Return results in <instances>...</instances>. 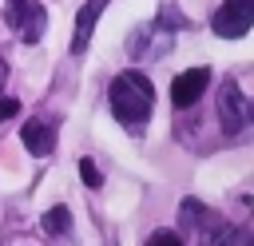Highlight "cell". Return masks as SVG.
<instances>
[{"mask_svg":"<svg viewBox=\"0 0 254 246\" xmlns=\"http://www.w3.org/2000/svg\"><path fill=\"white\" fill-rule=\"evenodd\" d=\"M20 143L28 147V155L44 159V155L56 151V127H52L48 119H28V123L20 127Z\"/></svg>","mask_w":254,"mask_h":246,"instance_id":"obj_7","label":"cell"},{"mask_svg":"<svg viewBox=\"0 0 254 246\" xmlns=\"http://www.w3.org/2000/svg\"><path fill=\"white\" fill-rule=\"evenodd\" d=\"M4 24L24 44H40L48 32V12L40 0H4Z\"/></svg>","mask_w":254,"mask_h":246,"instance_id":"obj_3","label":"cell"},{"mask_svg":"<svg viewBox=\"0 0 254 246\" xmlns=\"http://www.w3.org/2000/svg\"><path fill=\"white\" fill-rule=\"evenodd\" d=\"M67 226H71V210H67V206H52V210L44 214V230H48V234H64Z\"/></svg>","mask_w":254,"mask_h":246,"instance_id":"obj_9","label":"cell"},{"mask_svg":"<svg viewBox=\"0 0 254 246\" xmlns=\"http://www.w3.org/2000/svg\"><path fill=\"white\" fill-rule=\"evenodd\" d=\"M8 79V63H4V56H0V83Z\"/></svg>","mask_w":254,"mask_h":246,"instance_id":"obj_13","label":"cell"},{"mask_svg":"<svg viewBox=\"0 0 254 246\" xmlns=\"http://www.w3.org/2000/svg\"><path fill=\"white\" fill-rule=\"evenodd\" d=\"M107 103H111V115L127 127V131H143L147 119H151V103H155V87L143 71H123L111 79L107 87Z\"/></svg>","mask_w":254,"mask_h":246,"instance_id":"obj_1","label":"cell"},{"mask_svg":"<svg viewBox=\"0 0 254 246\" xmlns=\"http://www.w3.org/2000/svg\"><path fill=\"white\" fill-rule=\"evenodd\" d=\"M16 111H20V99H12V95H4V99H0V119H12Z\"/></svg>","mask_w":254,"mask_h":246,"instance_id":"obj_12","label":"cell"},{"mask_svg":"<svg viewBox=\"0 0 254 246\" xmlns=\"http://www.w3.org/2000/svg\"><path fill=\"white\" fill-rule=\"evenodd\" d=\"M107 4H111V0H87V4L79 8V16H75V36H71V52H75V56L87 52V44H91V28H95V20L103 16Z\"/></svg>","mask_w":254,"mask_h":246,"instance_id":"obj_8","label":"cell"},{"mask_svg":"<svg viewBox=\"0 0 254 246\" xmlns=\"http://www.w3.org/2000/svg\"><path fill=\"white\" fill-rule=\"evenodd\" d=\"M206 83H210V67H190V71H179V75H175V83H171V103H175L179 111L194 107V103L202 99Z\"/></svg>","mask_w":254,"mask_h":246,"instance_id":"obj_6","label":"cell"},{"mask_svg":"<svg viewBox=\"0 0 254 246\" xmlns=\"http://www.w3.org/2000/svg\"><path fill=\"white\" fill-rule=\"evenodd\" d=\"M175 32H179V28H171V24L155 12V20L139 24V28L127 36V52H131L135 60H159V56H167V52H171Z\"/></svg>","mask_w":254,"mask_h":246,"instance_id":"obj_2","label":"cell"},{"mask_svg":"<svg viewBox=\"0 0 254 246\" xmlns=\"http://www.w3.org/2000/svg\"><path fill=\"white\" fill-rule=\"evenodd\" d=\"M143 246H187V242H183L175 230H155V234H151Z\"/></svg>","mask_w":254,"mask_h":246,"instance_id":"obj_11","label":"cell"},{"mask_svg":"<svg viewBox=\"0 0 254 246\" xmlns=\"http://www.w3.org/2000/svg\"><path fill=\"white\" fill-rule=\"evenodd\" d=\"M214 36L222 40H238L254 28V0H222V8L210 16Z\"/></svg>","mask_w":254,"mask_h":246,"instance_id":"obj_5","label":"cell"},{"mask_svg":"<svg viewBox=\"0 0 254 246\" xmlns=\"http://www.w3.org/2000/svg\"><path fill=\"white\" fill-rule=\"evenodd\" d=\"M79 179L87 186H103V171L95 167V159H79Z\"/></svg>","mask_w":254,"mask_h":246,"instance_id":"obj_10","label":"cell"},{"mask_svg":"<svg viewBox=\"0 0 254 246\" xmlns=\"http://www.w3.org/2000/svg\"><path fill=\"white\" fill-rule=\"evenodd\" d=\"M246 123H250V99L242 95L234 79H222L218 83V127L226 135H238Z\"/></svg>","mask_w":254,"mask_h":246,"instance_id":"obj_4","label":"cell"}]
</instances>
